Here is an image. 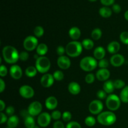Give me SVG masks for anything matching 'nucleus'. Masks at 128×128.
Returning <instances> with one entry per match:
<instances>
[{"mask_svg": "<svg viewBox=\"0 0 128 128\" xmlns=\"http://www.w3.org/2000/svg\"><path fill=\"white\" fill-rule=\"evenodd\" d=\"M2 57L7 63L15 64L20 60V53L14 47L6 46L2 49Z\"/></svg>", "mask_w": 128, "mask_h": 128, "instance_id": "f257e3e1", "label": "nucleus"}, {"mask_svg": "<svg viewBox=\"0 0 128 128\" xmlns=\"http://www.w3.org/2000/svg\"><path fill=\"white\" fill-rule=\"evenodd\" d=\"M82 43L78 41H72L69 42L66 46V53L71 58L80 56L82 51Z\"/></svg>", "mask_w": 128, "mask_h": 128, "instance_id": "f03ea898", "label": "nucleus"}, {"mask_svg": "<svg viewBox=\"0 0 128 128\" xmlns=\"http://www.w3.org/2000/svg\"><path fill=\"white\" fill-rule=\"evenodd\" d=\"M97 120L103 126H111L116 121V116L112 111H104L98 114Z\"/></svg>", "mask_w": 128, "mask_h": 128, "instance_id": "7ed1b4c3", "label": "nucleus"}, {"mask_svg": "<svg viewBox=\"0 0 128 128\" xmlns=\"http://www.w3.org/2000/svg\"><path fill=\"white\" fill-rule=\"evenodd\" d=\"M80 66L83 71L90 72L96 68V67L98 66V62L94 58L91 56H86L81 60Z\"/></svg>", "mask_w": 128, "mask_h": 128, "instance_id": "20e7f679", "label": "nucleus"}, {"mask_svg": "<svg viewBox=\"0 0 128 128\" xmlns=\"http://www.w3.org/2000/svg\"><path fill=\"white\" fill-rule=\"evenodd\" d=\"M35 67L40 73H46L51 68L50 60L46 56H40L36 60Z\"/></svg>", "mask_w": 128, "mask_h": 128, "instance_id": "39448f33", "label": "nucleus"}, {"mask_svg": "<svg viewBox=\"0 0 128 128\" xmlns=\"http://www.w3.org/2000/svg\"><path fill=\"white\" fill-rule=\"evenodd\" d=\"M121 99L116 94H110L106 100V104L108 109L111 111L118 110L121 106Z\"/></svg>", "mask_w": 128, "mask_h": 128, "instance_id": "423d86ee", "label": "nucleus"}, {"mask_svg": "<svg viewBox=\"0 0 128 128\" xmlns=\"http://www.w3.org/2000/svg\"><path fill=\"white\" fill-rule=\"evenodd\" d=\"M38 41L35 36H29L24 39L23 41V47L26 51H32L37 48Z\"/></svg>", "mask_w": 128, "mask_h": 128, "instance_id": "0eeeda50", "label": "nucleus"}, {"mask_svg": "<svg viewBox=\"0 0 128 128\" xmlns=\"http://www.w3.org/2000/svg\"><path fill=\"white\" fill-rule=\"evenodd\" d=\"M102 110L103 104L100 100H93L89 105V111L92 114H100Z\"/></svg>", "mask_w": 128, "mask_h": 128, "instance_id": "6e6552de", "label": "nucleus"}, {"mask_svg": "<svg viewBox=\"0 0 128 128\" xmlns=\"http://www.w3.org/2000/svg\"><path fill=\"white\" fill-rule=\"evenodd\" d=\"M42 110V104L39 101H34V102H31L28 108L30 115L33 117L36 116H39L41 114Z\"/></svg>", "mask_w": 128, "mask_h": 128, "instance_id": "1a4fd4ad", "label": "nucleus"}, {"mask_svg": "<svg viewBox=\"0 0 128 128\" xmlns=\"http://www.w3.org/2000/svg\"><path fill=\"white\" fill-rule=\"evenodd\" d=\"M51 116L48 112H42L38 117V123L42 128H46L50 124L51 121Z\"/></svg>", "mask_w": 128, "mask_h": 128, "instance_id": "9d476101", "label": "nucleus"}, {"mask_svg": "<svg viewBox=\"0 0 128 128\" xmlns=\"http://www.w3.org/2000/svg\"><path fill=\"white\" fill-rule=\"evenodd\" d=\"M20 94L22 98L26 99H30L34 95V91L32 87L28 85H23L19 89Z\"/></svg>", "mask_w": 128, "mask_h": 128, "instance_id": "9b49d317", "label": "nucleus"}, {"mask_svg": "<svg viewBox=\"0 0 128 128\" xmlns=\"http://www.w3.org/2000/svg\"><path fill=\"white\" fill-rule=\"evenodd\" d=\"M125 59L122 54H113L110 59V63L114 67H120L124 63Z\"/></svg>", "mask_w": 128, "mask_h": 128, "instance_id": "f8f14e48", "label": "nucleus"}, {"mask_svg": "<svg viewBox=\"0 0 128 128\" xmlns=\"http://www.w3.org/2000/svg\"><path fill=\"white\" fill-rule=\"evenodd\" d=\"M10 73L14 80H20L22 75V69L18 65L13 64L10 68Z\"/></svg>", "mask_w": 128, "mask_h": 128, "instance_id": "ddd939ff", "label": "nucleus"}, {"mask_svg": "<svg viewBox=\"0 0 128 128\" xmlns=\"http://www.w3.org/2000/svg\"><path fill=\"white\" fill-rule=\"evenodd\" d=\"M54 78L51 74H45L41 77L40 82L41 84L44 88H50L53 84Z\"/></svg>", "mask_w": 128, "mask_h": 128, "instance_id": "4468645a", "label": "nucleus"}, {"mask_svg": "<svg viewBox=\"0 0 128 128\" xmlns=\"http://www.w3.org/2000/svg\"><path fill=\"white\" fill-rule=\"evenodd\" d=\"M57 64L59 68L62 70H68L71 66V61L68 56H61L58 58Z\"/></svg>", "mask_w": 128, "mask_h": 128, "instance_id": "2eb2a0df", "label": "nucleus"}, {"mask_svg": "<svg viewBox=\"0 0 128 128\" xmlns=\"http://www.w3.org/2000/svg\"><path fill=\"white\" fill-rule=\"evenodd\" d=\"M96 78L101 81H106L110 78V72L107 69H100L96 72Z\"/></svg>", "mask_w": 128, "mask_h": 128, "instance_id": "dca6fc26", "label": "nucleus"}, {"mask_svg": "<svg viewBox=\"0 0 128 128\" xmlns=\"http://www.w3.org/2000/svg\"><path fill=\"white\" fill-rule=\"evenodd\" d=\"M58 104L57 99L54 96H50L45 101V106L49 110H55L58 106Z\"/></svg>", "mask_w": 128, "mask_h": 128, "instance_id": "f3484780", "label": "nucleus"}, {"mask_svg": "<svg viewBox=\"0 0 128 128\" xmlns=\"http://www.w3.org/2000/svg\"><path fill=\"white\" fill-rule=\"evenodd\" d=\"M121 48L120 44L118 41H112L108 45L107 50L110 53L116 54Z\"/></svg>", "mask_w": 128, "mask_h": 128, "instance_id": "a211bd4d", "label": "nucleus"}, {"mask_svg": "<svg viewBox=\"0 0 128 128\" xmlns=\"http://www.w3.org/2000/svg\"><path fill=\"white\" fill-rule=\"evenodd\" d=\"M68 91L71 94L77 95L81 91V86L78 82H71L68 85Z\"/></svg>", "mask_w": 128, "mask_h": 128, "instance_id": "6ab92c4d", "label": "nucleus"}, {"mask_svg": "<svg viewBox=\"0 0 128 128\" xmlns=\"http://www.w3.org/2000/svg\"><path fill=\"white\" fill-rule=\"evenodd\" d=\"M94 58L96 60H101L102 59H104L106 55V51H105L104 48L102 46H98L96 48L93 52Z\"/></svg>", "mask_w": 128, "mask_h": 128, "instance_id": "aec40b11", "label": "nucleus"}, {"mask_svg": "<svg viewBox=\"0 0 128 128\" xmlns=\"http://www.w3.org/2000/svg\"><path fill=\"white\" fill-rule=\"evenodd\" d=\"M81 32L78 27H72L69 31V36L73 41H76L81 37Z\"/></svg>", "mask_w": 128, "mask_h": 128, "instance_id": "412c9836", "label": "nucleus"}, {"mask_svg": "<svg viewBox=\"0 0 128 128\" xmlns=\"http://www.w3.org/2000/svg\"><path fill=\"white\" fill-rule=\"evenodd\" d=\"M114 82L111 80H107L103 84V90L107 94H111L114 91Z\"/></svg>", "mask_w": 128, "mask_h": 128, "instance_id": "4be33fe9", "label": "nucleus"}, {"mask_svg": "<svg viewBox=\"0 0 128 128\" xmlns=\"http://www.w3.org/2000/svg\"><path fill=\"white\" fill-rule=\"evenodd\" d=\"M48 48L44 43L39 44L36 48V52L40 56H44V55L48 52Z\"/></svg>", "mask_w": 128, "mask_h": 128, "instance_id": "5701e85b", "label": "nucleus"}, {"mask_svg": "<svg viewBox=\"0 0 128 128\" xmlns=\"http://www.w3.org/2000/svg\"><path fill=\"white\" fill-rule=\"evenodd\" d=\"M19 124V118L16 115H13L9 118L7 121L8 127L11 128H15Z\"/></svg>", "mask_w": 128, "mask_h": 128, "instance_id": "b1692460", "label": "nucleus"}, {"mask_svg": "<svg viewBox=\"0 0 128 128\" xmlns=\"http://www.w3.org/2000/svg\"><path fill=\"white\" fill-rule=\"evenodd\" d=\"M112 10H111L110 8L107 7V6L101 8L100 9V10H99V13H100V14L102 17L105 18H110L112 15Z\"/></svg>", "mask_w": 128, "mask_h": 128, "instance_id": "393cba45", "label": "nucleus"}, {"mask_svg": "<svg viewBox=\"0 0 128 128\" xmlns=\"http://www.w3.org/2000/svg\"><path fill=\"white\" fill-rule=\"evenodd\" d=\"M38 70L34 66H29L25 70V74L29 78L34 77L37 74Z\"/></svg>", "mask_w": 128, "mask_h": 128, "instance_id": "a878e982", "label": "nucleus"}, {"mask_svg": "<svg viewBox=\"0 0 128 128\" xmlns=\"http://www.w3.org/2000/svg\"><path fill=\"white\" fill-rule=\"evenodd\" d=\"M24 126L26 128H34L35 127V121L33 116H28L24 119Z\"/></svg>", "mask_w": 128, "mask_h": 128, "instance_id": "bb28decb", "label": "nucleus"}, {"mask_svg": "<svg viewBox=\"0 0 128 128\" xmlns=\"http://www.w3.org/2000/svg\"><path fill=\"white\" fill-rule=\"evenodd\" d=\"M120 99L122 102L128 103V86H126L120 93Z\"/></svg>", "mask_w": 128, "mask_h": 128, "instance_id": "cd10ccee", "label": "nucleus"}, {"mask_svg": "<svg viewBox=\"0 0 128 128\" xmlns=\"http://www.w3.org/2000/svg\"><path fill=\"white\" fill-rule=\"evenodd\" d=\"M81 43H82V47L86 50H90L93 48L94 47L93 41L89 38L84 39Z\"/></svg>", "mask_w": 128, "mask_h": 128, "instance_id": "c85d7f7f", "label": "nucleus"}, {"mask_svg": "<svg viewBox=\"0 0 128 128\" xmlns=\"http://www.w3.org/2000/svg\"><path fill=\"white\" fill-rule=\"evenodd\" d=\"M102 36V31L100 28H95L92 30L91 32V37L92 40L95 41H98L100 40Z\"/></svg>", "mask_w": 128, "mask_h": 128, "instance_id": "c756f323", "label": "nucleus"}, {"mask_svg": "<svg viewBox=\"0 0 128 128\" xmlns=\"http://www.w3.org/2000/svg\"><path fill=\"white\" fill-rule=\"evenodd\" d=\"M44 29L42 26H38L34 30V34L35 35L36 37L38 38L42 36V35L44 34Z\"/></svg>", "mask_w": 128, "mask_h": 128, "instance_id": "7c9ffc66", "label": "nucleus"}, {"mask_svg": "<svg viewBox=\"0 0 128 128\" xmlns=\"http://www.w3.org/2000/svg\"><path fill=\"white\" fill-rule=\"evenodd\" d=\"M84 122L86 124V126H89V127H92V126H94L96 124V120L92 116H88L84 120Z\"/></svg>", "mask_w": 128, "mask_h": 128, "instance_id": "2f4dec72", "label": "nucleus"}, {"mask_svg": "<svg viewBox=\"0 0 128 128\" xmlns=\"http://www.w3.org/2000/svg\"><path fill=\"white\" fill-rule=\"evenodd\" d=\"M53 77L54 78V80L58 81H62L64 79V73L60 70H57V71H54L53 73Z\"/></svg>", "mask_w": 128, "mask_h": 128, "instance_id": "473e14b6", "label": "nucleus"}, {"mask_svg": "<svg viewBox=\"0 0 128 128\" xmlns=\"http://www.w3.org/2000/svg\"><path fill=\"white\" fill-rule=\"evenodd\" d=\"M125 82L122 81V80H116L114 81V88L118 90L120 89H123L125 87Z\"/></svg>", "mask_w": 128, "mask_h": 128, "instance_id": "72a5a7b5", "label": "nucleus"}, {"mask_svg": "<svg viewBox=\"0 0 128 128\" xmlns=\"http://www.w3.org/2000/svg\"><path fill=\"white\" fill-rule=\"evenodd\" d=\"M120 40L121 42L124 44L128 45V31H123L121 33L120 36Z\"/></svg>", "mask_w": 128, "mask_h": 128, "instance_id": "f704fd0d", "label": "nucleus"}, {"mask_svg": "<svg viewBox=\"0 0 128 128\" xmlns=\"http://www.w3.org/2000/svg\"><path fill=\"white\" fill-rule=\"evenodd\" d=\"M98 66L100 68V69H107V68L109 66L108 60L105 58L100 60L98 62Z\"/></svg>", "mask_w": 128, "mask_h": 128, "instance_id": "c9c22d12", "label": "nucleus"}, {"mask_svg": "<svg viewBox=\"0 0 128 128\" xmlns=\"http://www.w3.org/2000/svg\"><path fill=\"white\" fill-rule=\"evenodd\" d=\"M62 114H61V112H60V111H58V110H55V111H54L53 112L51 113V116L52 119L56 120V121H58V120L62 117Z\"/></svg>", "mask_w": 128, "mask_h": 128, "instance_id": "e433bc0d", "label": "nucleus"}, {"mask_svg": "<svg viewBox=\"0 0 128 128\" xmlns=\"http://www.w3.org/2000/svg\"><path fill=\"white\" fill-rule=\"evenodd\" d=\"M62 118L63 121H65V122H69L71 120V118H72V114L69 111H65V112L62 113Z\"/></svg>", "mask_w": 128, "mask_h": 128, "instance_id": "4c0bfd02", "label": "nucleus"}, {"mask_svg": "<svg viewBox=\"0 0 128 128\" xmlns=\"http://www.w3.org/2000/svg\"><path fill=\"white\" fill-rule=\"evenodd\" d=\"M95 76L92 73L88 74L85 77V81L87 82L88 84H91L94 81Z\"/></svg>", "mask_w": 128, "mask_h": 128, "instance_id": "58836bf2", "label": "nucleus"}, {"mask_svg": "<svg viewBox=\"0 0 128 128\" xmlns=\"http://www.w3.org/2000/svg\"><path fill=\"white\" fill-rule=\"evenodd\" d=\"M66 128H81V126L76 121H71L68 123Z\"/></svg>", "mask_w": 128, "mask_h": 128, "instance_id": "ea45409f", "label": "nucleus"}, {"mask_svg": "<svg viewBox=\"0 0 128 128\" xmlns=\"http://www.w3.org/2000/svg\"><path fill=\"white\" fill-rule=\"evenodd\" d=\"M106 92L104 90H99L97 92V97L100 100H104L105 98H107V95Z\"/></svg>", "mask_w": 128, "mask_h": 128, "instance_id": "a19ab883", "label": "nucleus"}, {"mask_svg": "<svg viewBox=\"0 0 128 128\" xmlns=\"http://www.w3.org/2000/svg\"><path fill=\"white\" fill-rule=\"evenodd\" d=\"M29 54L26 51H22L20 53V60L22 61H26L28 60Z\"/></svg>", "mask_w": 128, "mask_h": 128, "instance_id": "79ce46f5", "label": "nucleus"}, {"mask_svg": "<svg viewBox=\"0 0 128 128\" xmlns=\"http://www.w3.org/2000/svg\"><path fill=\"white\" fill-rule=\"evenodd\" d=\"M7 68L4 65H1V67H0V76H1V77H4L7 75Z\"/></svg>", "mask_w": 128, "mask_h": 128, "instance_id": "37998d69", "label": "nucleus"}, {"mask_svg": "<svg viewBox=\"0 0 128 128\" xmlns=\"http://www.w3.org/2000/svg\"><path fill=\"white\" fill-rule=\"evenodd\" d=\"M66 52V48L62 46H59L56 49V52H57L58 55L60 56H64V54Z\"/></svg>", "mask_w": 128, "mask_h": 128, "instance_id": "c03bdc74", "label": "nucleus"}, {"mask_svg": "<svg viewBox=\"0 0 128 128\" xmlns=\"http://www.w3.org/2000/svg\"><path fill=\"white\" fill-rule=\"evenodd\" d=\"M101 4L104 6H109L113 5L115 0H100Z\"/></svg>", "mask_w": 128, "mask_h": 128, "instance_id": "a18cd8bd", "label": "nucleus"}, {"mask_svg": "<svg viewBox=\"0 0 128 128\" xmlns=\"http://www.w3.org/2000/svg\"><path fill=\"white\" fill-rule=\"evenodd\" d=\"M6 113L10 116H13L14 113V108L13 106H8L6 110Z\"/></svg>", "mask_w": 128, "mask_h": 128, "instance_id": "49530a36", "label": "nucleus"}, {"mask_svg": "<svg viewBox=\"0 0 128 128\" xmlns=\"http://www.w3.org/2000/svg\"><path fill=\"white\" fill-rule=\"evenodd\" d=\"M112 10L113 11V12H114L115 13H119V12H121V8L118 4H114L112 5Z\"/></svg>", "mask_w": 128, "mask_h": 128, "instance_id": "de8ad7c7", "label": "nucleus"}, {"mask_svg": "<svg viewBox=\"0 0 128 128\" xmlns=\"http://www.w3.org/2000/svg\"><path fill=\"white\" fill-rule=\"evenodd\" d=\"M53 128H65L64 125L61 121H56L53 124Z\"/></svg>", "mask_w": 128, "mask_h": 128, "instance_id": "09e8293b", "label": "nucleus"}, {"mask_svg": "<svg viewBox=\"0 0 128 128\" xmlns=\"http://www.w3.org/2000/svg\"><path fill=\"white\" fill-rule=\"evenodd\" d=\"M20 114H21V116L24 118V120L25 118H26L28 117V116H31L30 112H29L28 110H21V111H20Z\"/></svg>", "mask_w": 128, "mask_h": 128, "instance_id": "8fccbe9b", "label": "nucleus"}, {"mask_svg": "<svg viewBox=\"0 0 128 128\" xmlns=\"http://www.w3.org/2000/svg\"><path fill=\"white\" fill-rule=\"evenodd\" d=\"M0 116H1V122H0L1 124H3L4 123V122H6V121H8V119L7 118V116H6V115L4 113L1 112Z\"/></svg>", "mask_w": 128, "mask_h": 128, "instance_id": "3c124183", "label": "nucleus"}, {"mask_svg": "<svg viewBox=\"0 0 128 128\" xmlns=\"http://www.w3.org/2000/svg\"><path fill=\"white\" fill-rule=\"evenodd\" d=\"M5 87H6V85H5L4 81H3L2 79H0V92H2L4 91V90H5Z\"/></svg>", "mask_w": 128, "mask_h": 128, "instance_id": "603ef678", "label": "nucleus"}, {"mask_svg": "<svg viewBox=\"0 0 128 128\" xmlns=\"http://www.w3.org/2000/svg\"><path fill=\"white\" fill-rule=\"evenodd\" d=\"M0 106H1V110H0V111L2 112V111L4 110L5 106H6V105H5V102H4L2 100H0Z\"/></svg>", "mask_w": 128, "mask_h": 128, "instance_id": "864d4df0", "label": "nucleus"}, {"mask_svg": "<svg viewBox=\"0 0 128 128\" xmlns=\"http://www.w3.org/2000/svg\"><path fill=\"white\" fill-rule=\"evenodd\" d=\"M124 18L125 19H126V20L128 21V10H127V11L125 12L124 13Z\"/></svg>", "mask_w": 128, "mask_h": 128, "instance_id": "5fc2aeb1", "label": "nucleus"}, {"mask_svg": "<svg viewBox=\"0 0 128 128\" xmlns=\"http://www.w3.org/2000/svg\"><path fill=\"white\" fill-rule=\"evenodd\" d=\"M89 1H91V2H95V1H96L97 0H88Z\"/></svg>", "mask_w": 128, "mask_h": 128, "instance_id": "6e6d98bb", "label": "nucleus"}, {"mask_svg": "<svg viewBox=\"0 0 128 128\" xmlns=\"http://www.w3.org/2000/svg\"><path fill=\"white\" fill-rule=\"evenodd\" d=\"M34 128H39L38 126H35V127Z\"/></svg>", "mask_w": 128, "mask_h": 128, "instance_id": "4d7b16f0", "label": "nucleus"}, {"mask_svg": "<svg viewBox=\"0 0 128 128\" xmlns=\"http://www.w3.org/2000/svg\"><path fill=\"white\" fill-rule=\"evenodd\" d=\"M9 128V127H8V128Z\"/></svg>", "mask_w": 128, "mask_h": 128, "instance_id": "13d9d810", "label": "nucleus"}, {"mask_svg": "<svg viewBox=\"0 0 128 128\" xmlns=\"http://www.w3.org/2000/svg\"></svg>", "mask_w": 128, "mask_h": 128, "instance_id": "bf43d9fd", "label": "nucleus"}]
</instances>
